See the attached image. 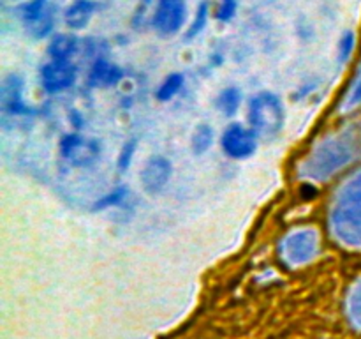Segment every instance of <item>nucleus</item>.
<instances>
[{
  "label": "nucleus",
  "mask_w": 361,
  "mask_h": 339,
  "mask_svg": "<svg viewBox=\"0 0 361 339\" xmlns=\"http://www.w3.org/2000/svg\"><path fill=\"white\" fill-rule=\"evenodd\" d=\"M361 154V133L344 129L321 140L300 165V175L309 180H328Z\"/></svg>",
  "instance_id": "1"
},
{
  "label": "nucleus",
  "mask_w": 361,
  "mask_h": 339,
  "mask_svg": "<svg viewBox=\"0 0 361 339\" xmlns=\"http://www.w3.org/2000/svg\"><path fill=\"white\" fill-rule=\"evenodd\" d=\"M330 230L344 246L361 247V170L349 177L335 194L330 208Z\"/></svg>",
  "instance_id": "2"
},
{
  "label": "nucleus",
  "mask_w": 361,
  "mask_h": 339,
  "mask_svg": "<svg viewBox=\"0 0 361 339\" xmlns=\"http://www.w3.org/2000/svg\"><path fill=\"white\" fill-rule=\"evenodd\" d=\"M249 122L259 136L271 138L281 133L284 126V106L271 92L254 95L249 105Z\"/></svg>",
  "instance_id": "3"
},
{
  "label": "nucleus",
  "mask_w": 361,
  "mask_h": 339,
  "mask_svg": "<svg viewBox=\"0 0 361 339\" xmlns=\"http://www.w3.org/2000/svg\"><path fill=\"white\" fill-rule=\"evenodd\" d=\"M319 253V233L316 228H298L282 239L281 258L289 267L310 263Z\"/></svg>",
  "instance_id": "4"
},
{
  "label": "nucleus",
  "mask_w": 361,
  "mask_h": 339,
  "mask_svg": "<svg viewBox=\"0 0 361 339\" xmlns=\"http://www.w3.org/2000/svg\"><path fill=\"white\" fill-rule=\"evenodd\" d=\"M60 154L73 166H90L101 155V145L97 140H87L78 134H66L60 140Z\"/></svg>",
  "instance_id": "5"
},
{
  "label": "nucleus",
  "mask_w": 361,
  "mask_h": 339,
  "mask_svg": "<svg viewBox=\"0 0 361 339\" xmlns=\"http://www.w3.org/2000/svg\"><path fill=\"white\" fill-rule=\"evenodd\" d=\"M187 16L185 0H157L154 27L161 35H175L182 28Z\"/></svg>",
  "instance_id": "6"
},
{
  "label": "nucleus",
  "mask_w": 361,
  "mask_h": 339,
  "mask_svg": "<svg viewBox=\"0 0 361 339\" xmlns=\"http://www.w3.org/2000/svg\"><path fill=\"white\" fill-rule=\"evenodd\" d=\"M222 150L233 159H247L256 152V134L254 131L245 129L240 124H231L222 133L221 138Z\"/></svg>",
  "instance_id": "7"
},
{
  "label": "nucleus",
  "mask_w": 361,
  "mask_h": 339,
  "mask_svg": "<svg viewBox=\"0 0 361 339\" xmlns=\"http://www.w3.org/2000/svg\"><path fill=\"white\" fill-rule=\"evenodd\" d=\"M76 67L69 60H51L41 69L42 88L51 94L69 88L76 81Z\"/></svg>",
  "instance_id": "8"
},
{
  "label": "nucleus",
  "mask_w": 361,
  "mask_h": 339,
  "mask_svg": "<svg viewBox=\"0 0 361 339\" xmlns=\"http://www.w3.org/2000/svg\"><path fill=\"white\" fill-rule=\"evenodd\" d=\"M0 109L2 115H27L28 108L23 102V80L18 74H9L0 85Z\"/></svg>",
  "instance_id": "9"
},
{
  "label": "nucleus",
  "mask_w": 361,
  "mask_h": 339,
  "mask_svg": "<svg viewBox=\"0 0 361 339\" xmlns=\"http://www.w3.org/2000/svg\"><path fill=\"white\" fill-rule=\"evenodd\" d=\"M171 177V162L162 155H154L147 161L145 168L141 170V184L148 194H157L168 184Z\"/></svg>",
  "instance_id": "10"
},
{
  "label": "nucleus",
  "mask_w": 361,
  "mask_h": 339,
  "mask_svg": "<svg viewBox=\"0 0 361 339\" xmlns=\"http://www.w3.org/2000/svg\"><path fill=\"white\" fill-rule=\"evenodd\" d=\"M97 4L94 0H74L69 7L63 13V20L69 28L74 30H80L88 25V21L94 16L95 9H97Z\"/></svg>",
  "instance_id": "11"
},
{
  "label": "nucleus",
  "mask_w": 361,
  "mask_h": 339,
  "mask_svg": "<svg viewBox=\"0 0 361 339\" xmlns=\"http://www.w3.org/2000/svg\"><path fill=\"white\" fill-rule=\"evenodd\" d=\"M120 78H122V71L118 67L109 64L106 59H99L92 66L88 83L92 87H111V85L118 83Z\"/></svg>",
  "instance_id": "12"
},
{
  "label": "nucleus",
  "mask_w": 361,
  "mask_h": 339,
  "mask_svg": "<svg viewBox=\"0 0 361 339\" xmlns=\"http://www.w3.org/2000/svg\"><path fill=\"white\" fill-rule=\"evenodd\" d=\"M78 48V39L69 34H60L49 42L48 53L51 60H69Z\"/></svg>",
  "instance_id": "13"
},
{
  "label": "nucleus",
  "mask_w": 361,
  "mask_h": 339,
  "mask_svg": "<svg viewBox=\"0 0 361 339\" xmlns=\"http://www.w3.org/2000/svg\"><path fill=\"white\" fill-rule=\"evenodd\" d=\"M345 309H348L349 321L361 331V279L349 292L348 300H345Z\"/></svg>",
  "instance_id": "14"
},
{
  "label": "nucleus",
  "mask_w": 361,
  "mask_h": 339,
  "mask_svg": "<svg viewBox=\"0 0 361 339\" xmlns=\"http://www.w3.org/2000/svg\"><path fill=\"white\" fill-rule=\"evenodd\" d=\"M242 102V92L235 87H229L221 92L217 99V106L224 115H235Z\"/></svg>",
  "instance_id": "15"
},
{
  "label": "nucleus",
  "mask_w": 361,
  "mask_h": 339,
  "mask_svg": "<svg viewBox=\"0 0 361 339\" xmlns=\"http://www.w3.org/2000/svg\"><path fill=\"white\" fill-rule=\"evenodd\" d=\"M182 85H183V74H178V73L169 74V76L162 81L161 87H159L157 99L162 102L169 101V99H173L176 94H178Z\"/></svg>",
  "instance_id": "16"
},
{
  "label": "nucleus",
  "mask_w": 361,
  "mask_h": 339,
  "mask_svg": "<svg viewBox=\"0 0 361 339\" xmlns=\"http://www.w3.org/2000/svg\"><path fill=\"white\" fill-rule=\"evenodd\" d=\"M212 141H214V131L210 126H197L196 131L192 134V150L194 154L201 155L212 147Z\"/></svg>",
  "instance_id": "17"
},
{
  "label": "nucleus",
  "mask_w": 361,
  "mask_h": 339,
  "mask_svg": "<svg viewBox=\"0 0 361 339\" xmlns=\"http://www.w3.org/2000/svg\"><path fill=\"white\" fill-rule=\"evenodd\" d=\"M46 11H48V0H30V2H27L21 7L20 14L25 23L30 25L34 21H37Z\"/></svg>",
  "instance_id": "18"
},
{
  "label": "nucleus",
  "mask_w": 361,
  "mask_h": 339,
  "mask_svg": "<svg viewBox=\"0 0 361 339\" xmlns=\"http://www.w3.org/2000/svg\"><path fill=\"white\" fill-rule=\"evenodd\" d=\"M361 105V66L356 73L355 80H353L351 87H349L348 94H345L344 102H342V109L344 112H351V109L358 108Z\"/></svg>",
  "instance_id": "19"
},
{
  "label": "nucleus",
  "mask_w": 361,
  "mask_h": 339,
  "mask_svg": "<svg viewBox=\"0 0 361 339\" xmlns=\"http://www.w3.org/2000/svg\"><path fill=\"white\" fill-rule=\"evenodd\" d=\"M28 30L32 32V34L35 35V37H46V35L51 32L53 28V14H51V9L46 11L44 14H42L41 18H39L37 21H34V23L27 25Z\"/></svg>",
  "instance_id": "20"
},
{
  "label": "nucleus",
  "mask_w": 361,
  "mask_h": 339,
  "mask_svg": "<svg viewBox=\"0 0 361 339\" xmlns=\"http://www.w3.org/2000/svg\"><path fill=\"white\" fill-rule=\"evenodd\" d=\"M207 21H208V4L203 2L200 7H197V13L196 16H194V21L190 23L189 30H187V37L189 39L196 37V35L204 28Z\"/></svg>",
  "instance_id": "21"
},
{
  "label": "nucleus",
  "mask_w": 361,
  "mask_h": 339,
  "mask_svg": "<svg viewBox=\"0 0 361 339\" xmlns=\"http://www.w3.org/2000/svg\"><path fill=\"white\" fill-rule=\"evenodd\" d=\"M126 196H127L126 187H118V189L111 191V193H108L106 196L99 198L94 205V210H101V208H108V207H113V205H118L120 201H123V198Z\"/></svg>",
  "instance_id": "22"
},
{
  "label": "nucleus",
  "mask_w": 361,
  "mask_h": 339,
  "mask_svg": "<svg viewBox=\"0 0 361 339\" xmlns=\"http://www.w3.org/2000/svg\"><path fill=\"white\" fill-rule=\"evenodd\" d=\"M355 42H356L355 32L351 30L344 32V35L341 37V42H338V56H341V62H348L353 49H355Z\"/></svg>",
  "instance_id": "23"
},
{
  "label": "nucleus",
  "mask_w": 361,
  "mask_h": 339,
  "mask_svg": "<svg viewBox=\"0 0 361 339\" xmlns=\"http://www.w3.org/2000/svg\"><path fill=\"white\" fill-rule=\"evenodd\" d=\"M134 152H136V140H129L126 145H123L122 152H120L118 155V168L122 170V172L130 166Z\"/></svg>",
  "instance_id": "24"
},
{
  "label": "nucleus",
  "mask_w": 361,
  "mask_h": 339,
  "mask_svg": "<svg viewBox=\"0 0 361 339\" xmlns=\"http://www.w3.org/2000/svg\"><path fill=\"white\" fill-rule=\"evenodd\" d=\"M238 9V2L236 0H221V6L217 9V20L221 21H231L233 16Z\"/></svg>",
  "instance_id": "25"
}]
</instances>
